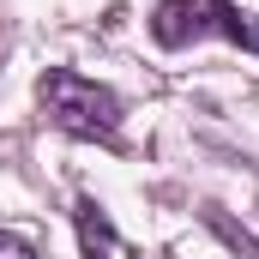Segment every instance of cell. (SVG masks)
<instances>
[{
    "label": "cell",
    "mask_w": 259,
    "mask_h": 259,
    "mask_svg": "<svg viewBox=\"0 0 259 259\" xmlns=\"http://www.w3.org/2000/svg\"><path fill=\"white\" fill-rule=\"evenodd\" d=\"M36 103H42L49 127L72 133V139H103V145L121 139V97L109 84L84 78L78 66H49L36 78Z\"/></svg>",
    "instance_id": "6da1fadb"
},
{
    "label": "cell",
    "mask_w": 259,
    "mask_h": 259,
    "mask_svg": "<svg viewBox=\"0 0 259 259\" xmlns=\"http://www.w3.org/2000/svg\"><path fill=\"white\" fill-rule=\"evenodd\" d=\"M151 36H157V49H187V42H205V36H223V42L259 55V24L241 18L235 0H157Z\"/></svg>",
    "instance_id": "7a4b0ae2"
},
{
    "label": "cell",
    "mask_w": 259,
    "mask_h": 259,
    "mask_svg": "<svg viewBox=\"0 0 259 259\" xmlns=\"http://www.w3.org/2000/svg\"><path fill=\"white\" fill-rule=\"evenodd\" d=\"M72 223H78V253L84 259H109L115 253V223H109V211L97 199H78L72 205Z\"/></svg>",
    "instance_id": "3957f363"
},
{
    "label": "cell",
    "mask_w": 259,
    "mask_h": 259,
    "mask_svg": "<svg viewBox=\"0 0 259 259\" xmlns=\"http://www.w3.org/2000/svg\"><path fill=\"white\" fill-rule=\"evenodd\" d=\"M199 217H205V229H211V235H217V241H223L229 253H241V259H259V241L247 235V229H241V223H235V217H229V211H223V205H205Z\"/></svg>",
    "instance_id": "277c9868"
},
{
    "label": "cell",
    "mask_w": 259,
    "mask_h": 259,
    "mask_svg": "<svg viewBox=\"0 0 259 259\" xmlns=\"http://www.w3.org/2000/svg\"><path fill=\"white\" fill-rule=\"evenodd\" d=\"M0 259H36V247H30V241H18V235H6V229H0Z\"/></svg>",
    "instance_id": "5b68a950"
},
{
    "label": "cell",
    "mask_w": 259,
    "mask_h": 259,
    "mask_svg": "<svg viewBox=\"0 0 259 259\" xmlns=\"http://www.w3.org/2000/svg\"><path fill=\"white\" fill-rule=\"evenodd\" d=\"M133 259H145V253H133Z\"/></svg>",
    "instance_id": "8992f818"
}]
</instances>
